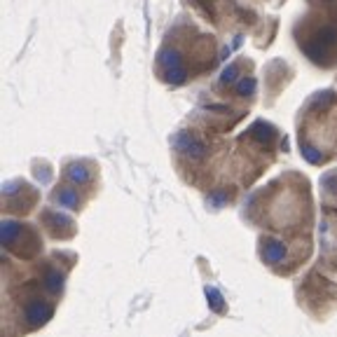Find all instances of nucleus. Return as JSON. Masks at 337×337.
Here are the masks:
<instances>
[{
  "mask_svg": "<svg viewBox=\"0 0 337 337\" xmlns=\"http://www.w3.org/2000/svg\"><path fill=\"white\" fill-rule=\"evenodd\" d=\"M283 256H286V248H283L281 241H274V239H265L263 241V260L265 263H281Z\"/></svg>",
  "mask_w": 337,
  "mask_h": 337,
  "instance_id": "nucleus-1",
  "label": "nucleus"
},
{
  "mask_svg": "<svg viewBox=\"0 0 337 337\" xmlns=\"http://www.w3.org/2000/svg\"><path fill=\"white\" fill-rule=\"evenodd\" d=\"M56 202H59L61 206L77 209V195H75L73 190H61V192H56Z\"/></svg>",
  "mask_w": 337,
  "mask_h": 337,
  "instance_id": "nucleus-2",
  "label": "nucleus"
},
{
  "mask_svg": "<svg viewBox=\"0 0 337 337\" xmlns=\"http://www.w3.org/2000/svg\"><path fill=\"white\" fill-rule=\"evenodd\" d=\"M68 176H70V181H73V183H85L89 178V171L85 166H77V164H73V166L68 168Z\"/></svg>",
  "mask_w": 337,
  "mask_h": 337,
  "instance_id": "nucleus-3",
  "label": "nucleus"
},
{
  "mask_svg": "<svg viewBox=\"0 0 337 337\" xmlns=\"http://www.w3.org/2000/svg\"><path fill=\"white\" fill-rule=\"evenodd\" d=\"M206 295L211 297V304H213V307H216L218 311H223V304H220V300H223V297L218 295V290H213V288H209L206 290Z\"/></svg>",
  "mask_w": 337,
  "mask_h": 337,
  "instance_id": "nucleus-4",
  "label": "nucleus"
},
{
  "mask_svg": "<svg viewBox=\"0 0 337 337\" xmlns=\"http://www.w3.org/2000/svg\"><path fill=\"white\" fill-rule=\"evenodd\" d=\"M239 92H241V94H250V92H253V80L241 82V85H239Z\"/></svg>",
  "mask_w": 337,
  "mask_h": 337,
  "instance_id": "nucleus-5",
  "label": "nucleus"
},
{
  "mask_svg": "<svg viewBox=\"0 0 337 337\" xmlns=\"http://www.w3.org/2000/svg\"><path fill=\"white\" fill-rule=\"evenodd\" d=\"M234 75H236V68H234V66H232V68H229V70H225V75H223V80H225V82H232V77H234Z\"/></svg>",
  "mask_w": 337,
  "mask_h": 337,
  "instance_id": "nucleus-6",
  "label": "nucleus"
}]
</instances>
